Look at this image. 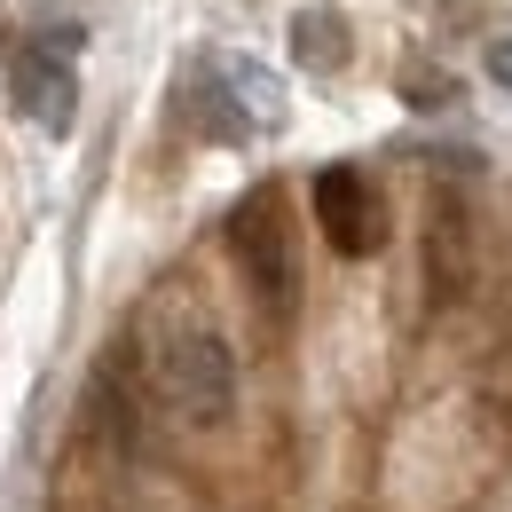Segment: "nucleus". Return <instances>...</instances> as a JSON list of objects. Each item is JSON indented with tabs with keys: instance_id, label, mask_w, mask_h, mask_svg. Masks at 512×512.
Instances as JSON below:
<instances>
[{
	"instance_id": "8",
	"label": "nucleus",
	"mask_w": 512,
	"mask_h": 512,
	"mask_svg": "<svg viewBox=\"0 0 512 512\" xmlns=\"http://www.w3.org/2000/svg\"><path fill=\"white\" fill-rule=\"evenodd\" d=\"M402 95H410L418 111H442V103H457V79H449V71H426V64H410V71H402Z\"/></svg>"
},
{
	"instance_id": "6",
	"label": "nucleus",
	"mask_w": 512,
	"mask_h": 512,
	"mask_svg": "<svg viewBox=\"0 0 512 512\" xmlns=\"http://www.w3.org/2000/svg\"><path fill=\"white\" fill-rule=\"evenodd\" d=\"M347 56H355L347 16H339V8H323V0H308V8L292 16V64L316 71V79H331V71H347Z\"/></svg>"
},
{
	"instance_id": "2",
	"label": "nucleus",
	"mask_w": 512,
	"mask_h": 512,
	"mask_svg": "<svg viewBox=\"0 0 512 512\" xmlns=\"http://www.w3.org/2000/svg\"><path fill=\"white\" fill-rule=\"evenodd\" d=\"M229 253L245 268V284L260 292V308H268V316H292V300H300V260H292V229H284V197L276 190H253L229 213Z\"/></svg>"
},
{
	"instance_id": "4",
	"label": "nucleus",
	"mask_w": 512,
	"mask_h": 512,
	"mask_svg": "<svg viewBox=\"0 0 512 512\" xmlns=\"http://www.w3.org/2000/svg\"><path fill=\"white\" fill-rule=\"evenodd\" d=\"M8 87H16V111L32 119V127L48 134H71V119H79V71H71V56H56V48H16L8 56Z\"/></svg>"
},
{
	"instance_id": "1",
	"label": "nucleus",
	"mask_w": 512,
	"mask_h": 512,
	"mask_svg": "<svg viewBox=\"0 0 512 512\" xmlns=\"http://www.w3.org/2000/svg\"><path fill=\"white\" fill-rule=\"evenodd\" d=\"M158 394L182 426H221L237 410V347L213 331V323H190L158 347Z\"/></svg>"
},
{
	"instance_id": "3",
	"label": "nucleus",
	"mask_w": 512,
	"mask_h": 512,
	"mask_svg": "<svg viewBox=\"0 0 512 512\" xmlns=\"http://www.w3.org/2000/svg\"><path fill=\"white\" fill-rule=\"evenodd\" d=\"M316 221L339 260H363L386 245V213H379V190H371L363 166H323L316 174Z\"/></svg>"
},
{
	"instance_id": "9",
	"label": "nucleus",
	"mask_w": 512,
	"mask_h": 512,
	"mask_svg": "<svg viewBox=\"0 0 512 512\" xmlns=\"http://www.w3.org/2000/svg\"><path fill=\"white\" fill-rule=\"evenodd\" d=\"M489 79L512 95V40H489Z\"/></svg>"
},
{
	"instance_id": "5",
	"label": "nucleus",
	"mask_w": 512,
	"mask_h": 512,
	"mask_svg": "<svg viewBox=\"0 0 512 512\" xmlns=\"http://www.w3.org/2000/svg\"><path fill=\"white\" fill-rule=\"evenodd\" d=\"M213 87L237 103V119H245L253 134L284 127V79L260 64V56H213Z\"/></svg>"
},
{
	"instance_id": "7",
	"label": "nucleus",
	"mask_w": 512,
	"mask_h": 512,
	"mask_svg": "<svg viewBox=\"0 0 512 512\" xmlns=\"http://www.w3.org/2000/svg\"><path fill=\"white\" fill-rule=\"evenodd\" d=\"M426 276H434L442 300L465 284V213H457V197L434 205V229H426Z\"/></svg>"
}]
</instances>
